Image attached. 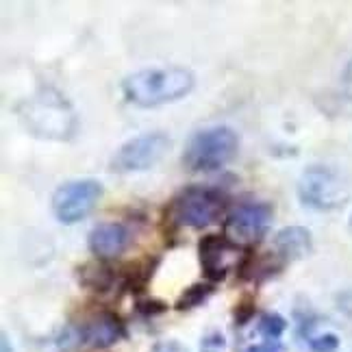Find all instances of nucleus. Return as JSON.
I'll use <instances>...</instances> for the list:
<instances>
[{
	"label": "nucleus",
	"instance_id": "nucleus-1",
	"mask_svg": "<svg viewBox=\"0 0 352 352\" xmlns=\"http://www.w3.org/2000/svg\"><path fill=\"white\" fill-rule=\"evenodd\" d=\"M194 89V74L181 65L148 67L122 80L124 98L138 107H159L181 100Z\"/></svg>",
	"mask_w": 352,
	"mask_h": 352
},
{
	"label": "nucleus",
	"instance_id": "nucleus-2",
	"mask_svg": "<svg viewBox=\"0 0 352 352\" xmlns=\"http://www.w3.org/2000/svg\"><path fill=\"white\" fill-rule=\"evenodd\" d=\"M239 138L231 126H209L189 138L183 164L194 172H211L226 166L237 155Z\"/></svg>",
	"mask_w": 352,
	"mask_h": 352
},
{
	"label": "nucleus",
	"instance_id": "nucleus-3",
	"mask_svg": "<svg viewBox=\"0 0 352 352\" xmlns=\"http://www.w3.org/2000/svg\"><path fill=\"white\" fill-rule=\"evenodd\" d=\"M224 207H226V198L220 189L192 185L174 196L168 209V218L176 226L205 228L222 218Z\"/></svg>",
	"mask_w": 352,
	"mask_h": 352
},
{
	"label": "nucleus",
	"instance_id": "nucleus-4",
	"mask_svg": "<svg viewBox=\"0 0 352 352\" xmlns=\"http://www.w3.org/2000/svg\"><path fill=\"white\" fill-rule=\"evenodd\" d=\"M348 185L342 181V176L324 166L307 168L298 181V196H300L302 205L318 211L342 207L348 200Z\"/></svg>",
	"mask_w": 352,
	"mask_h": 352
},
{
	"label": "nucleus",
	"instance_id": "nucleus-5",
	"mask_svg": "<svg viewBox=\"0 0 352 352\" xmlns=\"http://www.w3.org/2000/svg\"><path fill=\"white\" fill-rule=\"evenodd\" d=\"M102 196V185L96 179L67 181L52 194V213L61 224L85 220Z\"/></svg>",
	"mask_w": 352,
	"mask_h": 352
},
{
	"label": "nucleus",
	"instance_id": "nucleus-6",
	"mask_svg": "<svg viewBox=\"0 0 352 352\" xmlns=\"http://www.w3.org/2000/svg\"><path fill=\"white\" fill-rule=\"evenodd\" d=\"M26 122L29 126L44 138L52 140H65L70 138L74 131V113L67 107V102L57 96V94H44V96L35 98L29 109H26Z\"/></svg>",
	"mask_w": 352,
	"mask_h": 352
},
{
	"label": "nucleus",
	"instance_id": "nucleus-7",
	"mask_svg": "<svg viewBox=\"0 0 352 352\" xmlns=\"http://www.w3.org/2000/svg\"><path fill=\"white\" fill-rule=\"evenodd\" d=\"M170 138L166 133H144L118 148L111 159V168L118 172H142L157 166L170 151Z\"/></svg>",
	"mask_w": 352,
	"mask_h": 352
},
{
	"label": "nucleus",
	"instance_id": "nucleus-8",
	"mask_svg": "<svg viewBox=\"0 0 352 352\" xmlns=\"http://www.w3.org/2000/svg\"><path fill=\"white\" fill-rule=\"evenodd\" d=\"M272 207L267 202H243L239 205L224 224L226 237L239 243H252L259 241L265 233L270 224H272Z\"/></svg>",
	"mask_w": 352,
	"mask_h": 352
},
{
	"label": "nucleus",
	"instance_id": "nucleus-9",
	"mask_svg": "<svg viewBox=\"0 0 352 352\" xmlns=\"http://www.w3.org/2000/svg\"><path fill=\"white\" fill-rule=\"evenodd\" d=\"M200 265L211 280H222L237 261L239 246L226 235H207L198 243Z\"/></svg>",
	"mask_w": 352,
	"mask_h": 352
},
{
	"label": "nucleus",
	"instance_id": "nucleus-10",
	"mask_svg": "<svg viewBox=\"0 0 352 352\" xmlns=\"http://www.w3.org/2000/svg\"><path fill=\"white\" fill-rule=\"evenodd\" d=\"M131 241V233L124 224L102 222L91 228L89 233V250L100 259H113L126 250Z\"/></svg>",
	"mask_w": 352,
	"mask_h": 352
},
{
	"label": "nucleus",
	"instance_id": "nucleus-11",
	"mask_svg": "<svg viewBox=\"0 0 352 352\" xmlns=\"http://www.w3.org/2000/svg\"><path fill=\"white\" fill-rule=\"evenodd\" d=\"M122 335H124V329H122L120 320L111 314H100L83 324V329H80V342L89 348H109Z\"/></svg>",
	"mask_w": 352,
	"mask_h": 352
},
{
	"label": "nucleus",
	"instance_id": "nucleus-12",
	"mask_svg": "<svg viewBox=\"0 0 352 352\" xmlns=\"http://www.w3.org/2000/svg\"><path fill=\"white\" fill-rule=\"evenodd\" d=\"M311 233L302 226H287L283 231L276 233L274 237V248L276 254L280 256L283 261H296L302 259L311 252Z\"/></svg>",
	"mask_w": 352,
	"mask_h": 352
},
{
	"label": "nucleus",
	"instance_id": "nucleus-13",
	"mask_svg": "<svg viewBox=\"0 0 352 352\" xmlns=\"http://www.w3.org/2000/svg\"><path fill=\"white\" fill-rule=\"evenodd\" d=\"M285 327H287V324L280 316L265 314V316H261L259 327H256V329H259V335L263 337V342H278L283 331H285Z\"/></svg>",
	"mask_w": 352,
	"mask_h": 352
},
{
	"label": "nucleus",
	"instance_id": "nucleus-14",
	"mask_svg": "<svg viewBox=\"0 0 352 352\" xmlns=\"http://www.w3.org/2000/svg\"><path fill=\"white\" fill-rule=\"evenodd\" d=\"M211 292H213L211 285H192L189 289L183 292V296L179 298V302H176V309H194L200 302H205L207 298L211 296Z\"/></svg>",
	"mask_w": 352,
	"mask_h": 352
},
{
	"label": "nucleus",
	"instance_id": "nucleus-15",
	"mask_svg": "<svg viewBox=\"0 0 352 352\" xmlns=\"http://www.w3.org/2000/svg\"><path fill=\"white\" fill-rule=\"evenodd\" d=\"M307 344L314 352H335L340 348V337L333 333H318V335H309Z\"/></svg>",
	"mask_w": 352,
	"mask_h": 352
},
{
	"label": "nucleus",
	"instance_id": "nucleus-16",
	"mask_svg": "<svg viewBox=\"0 0 352 352\" xmlns=\"http://www.w3.org/2000/svg\"><path fill=\"white\" fill-rule=\"evenodd\" d=\"M224 348H226V340H224V335L218 331L205 335L200 342V352H224Z\"/></svg>",
	"mask_w": 352,
	"mask_h": 352
},
{
	"label": "nucleus",
	"instance_id": "nucleus-17",
	"mask_svg": "<svg viewBox=\"0 0 352 352\" xmlns=\"http://www.w3.org/2000/svg\"><path fill=\"white\" fill-rule=\"evenodd\" d=\"M151 352H187L179 342H159Z\"/></svg>",
	"mask_w": 352,
	"mask_h": 352
},
{
	"label": "nucleus",
	"instance_id": "nucleus-18",
	"mask_svg": "<svg viewBox=\"0 0 352 352\" xmlns=\"http://www.w3.org/2000/svg\"><path fill=\"white\" fill-rule=\"evenodd\" d=\"M246 352H280V342H261L248 348Z\"/></svg>",
	"mask_w": 352,
	"mask_h": 352
},
{
	"label": "nucleus",
	"instance_id": "nucleus-19",
	"mask_svg": "<svg viewBox=\"0 0 352 352\" xmlns=\"http://www.w3.org/2000/svg\"><path fill=\"white\" fill-rule=\"evenodd\" d=\"M344 91H346V96L352 100V59L344 70Z\"/></svg>",
	"mask_w": 352,
	"mask_h": 352
},
{
	"label": "nucleus",
	"instance_id": "nucleus-20",
	"mask_svg": "<svg viewBox=\"0 0 352 352\" xmlns=\"http://www.w3.org/2000/svg\"><path fill=\"white\" fill-rule=\"evenodd\" d=\"M3 352H13L11 344H9V337L5 333H3Z\"/></svg>",
	"mask_w": 352,
	"mask_h": 352
}]
</instances>
